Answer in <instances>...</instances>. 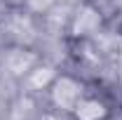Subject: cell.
<instances>
[{"instance_id":"cell-1","label":"cell","mask_w":122,"mask_h":120,"mask_svg":"<svg viewBox=\"0 0 122 120\" xmlns=\"http://www.w3.org/2000/svg\"><path fill=\"white\" fill-rule=\"evenodd\" d=\"M85 97V85L73 75H56L49 85V101L63 113H73L77 101Z\"/></svg>"},{"instance_id":"cell-2","label":"cell","mask_w":122,"mask_h":120,"mask_svg":"<svg viewBox=\"0 0 122 120\" xmlns=\"http://www.w3.org/2000/svg\"><path fill=\"white\" fill-rule=\"evenodd\" d=\"M103 26V16L101 10L94 7L92 2H82L73 14V24H71V35L73 38H92L94 33H99V28Z\"/></svg>"},{"instance_id":"cell-3","label":"cell","mask_w":122,"mask_h":120,"mask_svg":"<svg viewBox=\"0 0 122 120\" xmlns=\"http://www.w3.org/2000/svg\"><path fill=\"white\" fill-rule=\"evenodd\" d=\"M38 64H40L38 57H35L30 49H21V47L7 52V57H5V66L10 68L12 75H28Z\"/></svg>"},{"instance_id":"cell-4","label":"cell","mask_w":122,"mask_h":120,"mask_svg":"<svg viewBox=\"0 0 122 120\" xmlns=\"http://www.w3.org/2000/svg\"><path fill=\"white\" fill-rule=\"evenodd\" d=\"M75 120H106L108 118V106L106 101L96 97H82L73 111Z\"/></svg>"},{"instance_id":"cell-5","label":"cell","mask_w":122,"mask_h":120,"mask_svg":"<svg viewBox=\"0 0 122 120\" xmlns=\"http://www.w3.org/2000/svg\"><path fill=\"white\" fill-rule=\"evenodd\" d=\"M54 78H56L54 66H49V64H38V66L26 75V82H28L30 90H49V85L54 82Z\"/></svg>"},{"instance_id":"cell-6","label":"cell","mask_w":122,"mask_h":120,"mask_svg":"<svg viewBox=\"0 0 122 120\" xmlns=\"http://www.w3.org/2000/svg\"><path fill=\"white\" fill-rule=\"evenodd\" d=\"M56 0H26V10L33 12V14H45L54 7Z\"/></svg>"},{"instance_id":"cell-7","label":"cell","mask_w":122,"mask_h":120,"mask_svg":"<svg viewBox=\"0 0 122 120\" xmlns=\"http://www.w3.org/2000/svg\"><path fill=\"white\" fill-rule=\"evenodd\" d=\"M117 47H120V57H122V38H120V43H117Z\"/></svg>"}]
</instances>
